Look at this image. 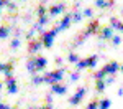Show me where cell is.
Returning a JSON list of instances; mask_svg holds the SVG:
<instances>
[{
	"label": "cell",
	"mask_w": 123,
	"mask_h": 109,
	"mask_svg": "<svg viewBox=\"0 0 123 109\" xmlns=\"http://www.w3.org/2000/svg\"><path fill=\"white\" fill-rule=\"evenodd\" d=\"M64 78V69L59 68V69H54V71H49L44 74V83L46 84H54V83H61Z\"/></svg>",
	"instance_id": "cell-1"
},
{
	"label": "cell",
	"mask_w": 123,
	"mask_h": 109,
	"mask_svg": "<svg viewBox=\"0 0 123 109\" xmlns=\"http://www.w3.org/2000/svg\"><path fill=\"white\" fill-rule=\"evenodd\" d=\"M57 31H59V28H53V30H49V31H43L41 33V41H43V45H44V48H51L53 46V41H54V38H56V35H57Z\"/></svg>",
	"instance_id": "cell-2"
},
{
	"label": "cell",
	"mask_w": 123,
	"mask_h": 109,
	"mask_svg": "<svg viewBox=\"0 0 123 109\" xmlns=\"http://www.w3.org/2000/svg\"><path fill=\"white\" fill-rule=\"evenodd\" d=\"M44 45H43V41H41V38H33L28 41V53L30 55H35V53H38L39 50L43 48Z\"/></svg>",
	"instance_id": "cell-3"
},
{
	"label": "cell",
	"mask_w": 123,
	"mask_h": 109,
	"mask_svg": "<svg viewBox=\"0 0 123 109\" xmlns=\"http://www.w3.org/2000/svg\"><path fill=\"white\" fill-rule=\"evenodd\" d=\"M85 93H87V89H85V88H79L76 93H74V96L69 98V104H71V106H77V104L82 101V98L85 96Z\"/></svg>",
	"instance_id": "cell-4"
},
{
	"label": "cell",
	"mask_w": 123,
	"mask_h": 109,
	"mask_svg": "<svg viewBox=\"0 0 123 109\" xmlns=\"http://www.w3.org/2000/svg\"><path fill=\"white\" fill-rule=\"evenodd\" d=\"M98 36L105 41H110V40L113 38V27L110 25V27H104V28H100L98 31Z\"/></svg>",
	"instance_id": "cell-5"
},
{
	"label": "cell",
	"mask_w": 123,
	"mask_h": 109,
	"mask_svg": "<svg viewBox=\"0 0 123 109\" xmlns=\"http://www.w3.org/2000/svg\"><path fill=\"white\" fill-rule=\"evenodd\" d=\"M5 86H7V91H8L10 94H17L18 93V86H17V81H15L13 76L5 78Z\"/></svg>",
	"instance_id": "cell-6"
},
{
	"label": "cell",
	"mask_w": 123,
	"mask_h": 109,
	"mask_svg": "<svg viewBox=\"0 0 123 109\" xmlns=\"http://www.w3.org/2000/svg\"><path fill=\"white\" fill-rule=\"evenodd\" d=\"M64 10H66V5L64 3H56V5H51L48 8V13H49V17H56L59 13H62Z\"/></svg>",
	"instance_id": "cell-7"
},
{
	"label": "cell",
	"mask_w": 123,
	"mask_h": 109,
	"mask_svg": "<svg viewBox=\"0 0 123 109\" xmlns=\"http://www.w3.org/2000/svg\"><path fill=\"white\" fill-rule=\"evenodd\" d=\"M104 69H105L107 74H115L117 71H120V63L118 61H108L104 66Z\"/></svg>",
	"instance_id": "cell-8"
},
{
	"label": "cell",
	"mask_w": 123,
	"mask_h": 109,
	"mask_svg": "<svg viewBox=\"0 0 123 109\" xmlns=\"http://www.w3.org/2000/svg\"><path fill=\"white\" fill-rule=\"evenodd\" d=\"M51 93H53V94H59V96H62V94H66V93H67V86H66V84H62V83H54V84H51Z\"/></svg>",
	"instance_id": "cell-9"
},
{
	"label": "cell",
	"mask_w": 123,
	"mask_h": 109,
	"mask_svg": "<svg viewBox=\"0 0 123 109\" xmlns=\"http://www.w3.org/2000/svg\"><path fill=\"white\" fill-rule=\"evenodd\" d=\"M71 23H72V13H67V15H64V17H62L61 23L57 25V28H59V31H62V30H67L69 27H71Z\"/></svg>",
	"instance_id": "cell-10"
},
{
	"label": "cell",
	"mask_w": 123,
	"mask_h": 109,
	"mask_svg": "<svg viewBox=\"0 0 123 109\" xmlns=\"http://www.w3.org/2000/svg\"><path fill=\"white\" fill-rule=\"evenodd\" d=\"M35 61H36V71H43V69L46 68V65H48V59L44 58V56H36L35 58Z\"/></svg>",
	"instance_id": "cell-11"
},
{
	"label": "cell",
	"mask_w": 123,
	"mask_h": 109,
	"mask_svg": "<svg viewBox=\"0 0 123 109\" xmlns=\"http://www.w3.org/2000/svg\"><path fill=\"white\" fill-rule=\"evenodd\" d=\"M110 25H112L115 30H118V31H122V33H123V22H120L118 18L112 17V18H110Z\"/></svg>",
	"instance_id": "cell-12"
},
{
	"label": "cell",
	"mask_w": 123,
	"mask_h": 109,
	"mask_svg": "<svg viewBox=\"0 0 123 109\" xmlns=\"http://www.w3.org/2000/svg\"><path fill=\"white\" fill-rule=\"evenodd\" d=\"M107 86H108V84L105 83V79H97V81H95V91H97V93H104Z\"/></svg>",
	"instance_id": "cell-13"
},
{
	"label": "cell",
	"mask_w": 123,
	"mask_h": 109,
	"mask_svg": "<svg viewBox=\"0 0 123 109\" xmlns=\"http://www.w3.org/2000/svg\"><path fill=\"white\" fill-rule=\"evenodd\" d=\"M44 83V76H39L38 73L31 74V84L33 86H38V84H43Z\"/></svg>",
	"instance_id": "cell-14"
},
{
	"label": "cell",
	"mask_w": 123,
	"mask_h": 109,
	"mask_svg": "<svg viewBox=\"0 0 123 109\" xmlns=\"http://www.w3.org/2000/svg\"><path fill=\"white\" fill-rule=\"evenodd\" d=\"M26 69H28L31 74H35V73H38L36 71V61H35V58H31L26 61Z\"/></svg>",
	"instance_id": "cell-15"
},
{
	"label": "cell",
	"mask_w": 123,
	"mask_h": 109,
	"mask_svg": "<svg viewBox=\"0 0 123 109\" xmlns=\"http://www.w3.org/2000/svg\"><path fill=\"white\" fill-rule=\"evenodd\" d=\"M10 27L8 25H2V27H0V38L3 40V38H7V36H8V33H10Z\"/></svg>",
	"instance_id": "cell-16"
},
{
	"label": "cell",
	"mask_w": 123,
	"mask_h": 109,
	"mask_svg": "<svg viewBox=\"0 0 123 109\" xmlns=\"http://www.w3.org/2000/svg\"><path fill=\"white\" fill-rule=\"evenodd\" d=\"M82 18H84V13H80L79 10H74L72 12V23H79Z\"/></svg>",
	"instance_id": "cell-17"
},
{
	"label": "cell",
	"mask_w": 123,
	"mask_h": 109,
	"mask_svg": "<svg viewBox=\"0 0 123 109\" xmlns=\"http://www.w3.org/2000/svg\"><path fill=\"white\" fill-rule=\"evenodd\" d=\"M85 109H100V99H92V101L85 106Z\"/></svg>",
	"instance_id": "cell-18"
},
{
	"label": "cell",
	"mask_w": 123,
	"mask_h": 109,
	"mask_svg": "<svg viewBox=\"0 0 123 109\" xmlns=\"http://www.w3.org/2000/svg\"><path fill=\"white\" fill-rule=\"evenodd\" d=\"M92 76H94L95 81H97V79H105V78H107V73H105V69L102 68V69H98V71H95Z\"/></svg>",
	"instance_id": "cell-19"
},
{
	"label": "cell",
	"mask_w": 123,
	"mask_h": 109,
	"mask_svg": "<svg viewBox=\"0 0 123 109\" xmlns=\"http://www.w3.org/2000/svg\"><path fill=\"white\" fill-rule=\"evenodd\" d=\"M97 59H98V56H97V55H92V56H89V58H87L89 68H95V66H97Z\"/></svg>",
	"instance_id": "cell-20"
},
{
	"label": "cell",
	"mask_w": 123,
	"mask_h": 109,
	"mask_svg": "<svg viewBox=\"0 0 123 109\" xmlns=\"http://www.w3.org/2000/svg\"><path fill=\"white\" fill-rule=\"evenodd\" d=\"M76 66H77V69L80 71V69H85V68H89V63H87V58H84V59H79L76 63Z\"/></svg>",
	"instance_id": "cell-21"
},
{
	"label": "cell",
	"mask_w": 123,
	"mask_h": 109,
	"mask_svg": "<svg viewBox=\"0 0 123 109\" xmlns=\"http://www.w3.org/2000/svg\"><path fill=\"white\" fill-rule=\"evenodd\" d=\"M112 106V101L108 98H104V99H100V109H108Z\"/></svg>",
	"instance_id": "cell-22"
},
{
	"label": "cell",
	"mask_w": 123,
	"mask_h": 109,
	"mask_svg": "<svg viewBox=\"0 0 123 109\" xmlns=\"http://www.w3.org/2000/svg\"><path fill=\"white\" fill-rule=\"evenodd\" d=\"M79 59H80V58L77 56V55L74 53V51H71V53L67 55V63H77Z\"/></svg>",
	"instance_id": "cell-23"
},
{
	"label": "cell",
	"mask_w": 123,
	"mask_h": 109,
	"mask_svg": "<svg viewBox=\"0 0 123 109\" xmlns=\"http://www.w3.org/2000/svg\"><path fill=\"white\" fill-rule=\"evenodd\" d=\"M46 13H48V8L43 3H39V7L36 8V15H38V17H43V15H46Z\"/></svg>",
	"instance_id": "cell-24"
},
{
	"label": "cell",
	"mask_w": 123,
	"mask_h": 109,
	"mask_svg": "<svg viewBox=\"0 0 123 109\" xmlns=\"http://www.w3.org/2000/svg\"><path fill=\"white\" fill-rule=\"evenodd\" d=\"M110 41H112V46H118L122 43V36L120 35H113V38L110 40Z\"/></svg>",
	"instance_id": "cell-25"
},
{
	"label": "cell",
	"mask_w": 123,
	"mask_h": 109,
	"mask_svg": "<svg viewBox=\"0 0 123 109\" xmlns=\"http://www.w3.org/2000/svg\"><path fill=\"white\" fill-rule=\"evenodd\" d=\"M18 46H20V40L15 36V38L12 40V43H10V48H12V50H17Z\"/></svg>",
	"instance_id": "cell-26"
},
{
	"label": "cell",
	"mask_w": 123,
	"mask_h": 109,
	"mask_svg": "<svg viewBox=\"0 0 123 109\" xmlns=\"http://www.w3.org/2000/svg\"><path fill=\"white\" fill-rule=\"evenodd\" d=\"M79 76H80V74H79V69H77V71H72V73H71V81L76 83L77 79H79Z\"/></svg>",
	"instance_id": "cell-27"
},
{
	"label": "cell",
	"mask_w": 123,
	"mask_h": 109,
	"mask_svg": "<svg viewBox=\"0 0 123 109\" xmlns=\"http://www.w3.org/2000/svg\"><path fill=\"white\" fill-rule=\"evenodd\" d=\"M82 13H84V17H87V18H90V17L94 15V10H92V8H85L84 12H82Z\"/></svg>",
	"instance_id": "cell-28"
},
{
	"label": "cell",
	"mask_w": 123,
	"mask_h": 109,
	"mask_svg": "<svg viewBox=\"0 0 123 109\" xmlns=\"http://www.w3.org/2000/svg\"><path fill=\"white\" fill-rule=\"evenodd\" d=\"M7 8H8V12H15V10H17V3H13V2L10 0L8 5H7Z\"/></svg>",
	"instance_id": "cell-29"
},
{
	"label": "cell",
	"mask_w": 123,
	"mask_h": 109,
	"mask_svg": "<svg viewBox=\"0 0 123 109\" xmlns=\"http://www.w3.org/2000/svg\"><path fill=\"white\" fill-rule=\"evenodd\" d=\"M35 31H36V30L33 28V30H30L28 33H26V40H28V41H30V40H33V38H35Z\"/></svg>",
	"instance_id": "cell-30"
},
{
	"label": "cell",
	"mask_w": 123,
	"mask_h": 109,
	"mask_svg": "<svg viewBox=\"0 0 123 109\" xmlns=\"http://www.w3.org/2000/svg\"><path fill=\"white\" fill-rule=\"evenodd\" d=\"M30 109H53V104H44V106H41V108H30Z\"/></svg>",
	"instance_id": "cell-31"
},
{
	"label": "cell",
	"mask_w": 123,
	"mask_h": 109,
	"mask_svg": "<svg viewBox=\"0 0 123 109\" xmlns=\"http://www.w3.org/2000/svg\"><path fill=\"white\" fill-rule=\"evenodd\" d=\"M8 2H10V0H0V7H2V8H3V7H7V5H8Z\"/></svg>",
	"instance_id": "cell-32"
},
{
	"label": "cell",
	"mask_w": 123,
	"mask_h": 109,
	"mask_svg": "<svg viewBox=\"0 0 123 109\" xmlns=\"http://www.w3.org/2000/svg\"><path fill=\"white\" fill-rule=\"evenodd\" d=\"M0 109H12L8 104H5V102H0Z\"/></svg>",
	"instance_id": "cell-33"
},
{
	"label": "cell",
	"mask_w": 123,
	"mask_h": 109,
	"mask_svg": "<svg viewBox=\"0 0 123 109\" xmlns=\"http://www.w3.org/2000/svg\"><path fill=\"white\" fill-rule=\"evenodd\" d=\"M62 63H64V59H62V58H56V65H59V66H61Z\"/></svg>",
	"instance_id": "cell-34"
},
{
	"label": "cell",
	"mask_w": 123,
	"mask_h": 109,
	"mask_svg": "<svg viewBox=\"0 0 123 109\" xmlns=\"http://www.w3.org/2000/svg\"><path fill=\"white\" fill-rule=\"evenodd\" d=\"M117 96H123V88H120L118 91H117Z\"/></svg>",
	"instance_id": "cell-35"
},
{
	"label": "cell",
	"mask_w": 123,
	"mask_h": 109,
	"mask_svg": "<svg viewBox=\"0 0 123 109\" xmlns=\"http://www.w3.org/2000/svg\"><path fill=\"white\" fill-rule=\"evenodd\" d=\"M2 68H3V63L0 61V73H2Z\"/></svg>",
	"instance_id": "cell-36"
},
{
	"label": "cell",
	"mask_w": 123,
	"mask_h": 109,
	"mask_svg": "<svg viewBox=\"0 0 123 109\" xmlns=\"http://www.w3.org/2000/svg\"><path fill=\"white\" fill-rule=\"evenodd\" d=\"M120 71H122V73H123V63H122V65H120Z\"/></svg>",
	"instance_id": "cell-37"
},
{
	"label": "cell",
	"mask_w": 123,
	"mask_h": 109,
	"mask_svg": "<svg viewBox=\"0 0 123 109\" xmlns=\"http://www.w3.org/2000/svg\"><path fill=\"white\" fill-rule=\"evenodd\" d=\"M2 88H3V83H0V91H2Z\"/></svg>",
	"instance_id": "cell-38"
},
{
	"label": "cell",
	"mask_w": 123,
	"mask_h": 109,
	"mask_svg": "<svg viewBox=\"0 0 123 109\" xmlns=\"http://www.w3.org/2000/svg\"><path fill=\"white\" fill-rule=\"evenodd\" d=\"M0 102H2V96H0Z\"/></svg>",
	"instance_id": "cell-39"
},
{
	"label": "cell",
	"mask_w": 123,
	"mask_h": 109,
	"mask_svg": "<svg viewBox=\"0 0 123 109\" xmlns=\"http://www.w3.org/2000/svg\"><path fill=\"white\" fill-rule=\"evenodd\" d=\"M0 13H2V7H0Z\"/></svg>",
	"instance_id": "cell-40"
},
{
	"label": "cell",
	"mask_w": 123,
	"mask_h": 109,
	"mask_svg": "<svg viewBox=\"0 0 123 109\" xmlns=\"http://www.w3.org/2000/svg\"><path fill=\"white\" fill-rule=\"evenodd\" d=\"M122 15H123V8H122Z\"/></svg>",
	"instance_id": "cell-41"
},
{
	"label": "cell",
	"mask_w": 123,
	"mask_h": 109,
	"mask_svg": "<svg viewBox=\"0 0 123 109\" xmlns=\"http://www.w3.org/2000/svg\"><path fill=\"white\" fill-rule=\"evenodd\" d=\"M12 109H17V108H12Z\"/></svg>",
	"instance_id": "cell-42"
}]
</instances>
